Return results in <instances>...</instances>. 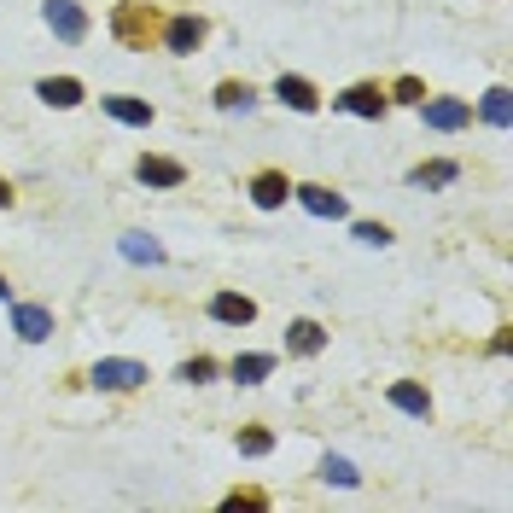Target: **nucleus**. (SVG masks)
<instances>
[{
	"label": "nucleus",
	"mask_w": 513,
	"mask_h": 513,
	"mask_svg": "<svg viewBox=\"0 0 513 513\" xmlns=\"http://www.w3.org/2000/svg\"><path fill=\"white\" fill-rule=\"evenodd\" d=\"M455 181H461V164H455V158H426V164L409 170V187H426V193H444Z\"/></svg>",
	"instance_id": "6ab92c4d"
},
{
	"label": "nucleus",
	"mask_w": 513,
	"mask_h": 513,
	"mask_svg": "<svg viewBox=\"0 0 513 513\" xmlns=\"http://www.w3.org/2000/svg\"><path fill=\"white\" fill-rule=\"evenodd\" d=\"M513 94L508 88H502V82H496V88H490V94H484L479 105H473V117H484V123H490V129H508V117H513Z\"/></svg>",
	"instance_id": "4be33fe9"
},
{
	"label": "nucleus",
	"mask_w": 513,
	"mask_h": 513,
	"mask_svg": "<svg viewBox=\"0 0 513 513\" xmlns=\"http://www.w3.org/2000/svg\"><path fill=\"white\" fill-rule=\"evenodd\" d=\"M205 41H210V18H205V12H170V18H164V30H158V47L175 53V59H193Z\"/></svg>",
	"instance_id": "7ed1b4c3"
},
{
	"label": "nucleus",
	"mask_w": 513,
	"mask_h": 513,
	"mask_svg": "<svg viewBox=\"0 0 513 513\" xmlns=\"http://www.w3.org/2000/svg\"><path fill=\"white\" fill-rule=\"evenodd\" d=\"M0 304H12V286H6V274H0Z\"/></svg>",
	"instance_id": "c85d7f7f"
},
{
	"label": "nucleus",
	"mask_w": 513,
	"mask_h": 513,
	"mask_svg": "<svg viewBox=\"0 0 513 513\" xmlns=\"http://www.w3.org/2000/svg\"><path fill=\"white\" fill-rule=\"evenodd\" d=\"M385 403L397 414H409V420H432V391L420 379H391L385 385Z\"/></svg>",
	"instance_id": "4468645a"
},
{
	"label": "nucleus",
	"mask_w": 513,
	"mask_h": 513,
	"mask_svg": "<svg viewBox=\"0 0 513 513\" xmlns=\"http://www.w3.org/2000/svg\"><path fill=\"white\" fill-rule=\"evenodd\" d=\"M269 94H274L280 105H286V111H298V117H315V111L327 105V94H321V88H315L309 76H298V70H280Z\"/></svg>",
	"instance_id": "1a4fd4ad"
},
{
	"label": "nucleus",
	"mask_w": 513,
	"mask_h": 513,
	"mask_svg": "<svg viewBox=\"0 0 513 513\" xmlns=\"http://www.w3.org/2000/svg\"><path fill=\"white\" fill-rule=\"evenodd\" d=\"M274 368H280V356H274V350H240V356H228V362H222V374L234 379V385H245V391L269 385Z\"/></svg>",
	"instance_id": "9b49d317"
},
{
	"label": "nucleus",
	"mask_w": 513,
	"mask_h": 513,
	"mask_svg": "<svg viewBox=\"0 0 513 513\" xmlns=\"http://www.w3.org/2000/svg\"><path fill=\"white\" fill-rule=\"evenodd\" d=\"M12 205H18V187H12V181L0 175V210H12Z\"/></svg>",
	"instance_id": "cd10ccee"
},
{
	"label": "nucleus",
	"mask_w": 513,
	"mask_h": 513,
	"mask_svg": "<svg viewBox=\"0 0 513 513\" xmlns=\"http://www.w3.org/2000/svg\"><path fill=\"white\" fill-rule=\"evenodd\" d=\"M321 484H339V490H356L362 484V473H356V461H344V455H321Z\"/></svg>",
	"instance_id": "5701e85b"
},
{
	"label": "nucleus",
	"mask_w": 513,
	"mask_h": 513,
	"mask_svg": "<svg viewBox=\"0 0 513 513\" xmlns=\"http://www.w3.org/2000/svg\"><path fill=\"white\" fill-rule=\"evenodd\" d=\"M175 379H181V385H216V379H222V356H210V350L181 356V362H175Z\"/></svg>",
	"instance_id": "aec40b11"
},
{
	"label": "nucleus",
	"mask_w": 513,
	"mask_h": 513,
	"mask_svg": "<svg viewBox=\"0 0 513 513\" xmlns=\"http://www.w3.org/2000/svg\"><path fill=\"white\" fill-rule=\"evenodd\" d=\"M135 181L140 187H152V193H175V187H187V164L170 158V152H140L135 158Z\"/></svg>",
	"instance_id": "6e6552de"
},
{
	"label": "nucleus",
	"mask_w": 513,
	"mask_h": 513,
	"mask_svg": "<svg viewBox=\"0 0 513 513\" xmlns=\"http://www.w3.org/2000/svg\"><path fill=\"white\" fill-rule=\"evenodd\" d=\"M333 111L339 117H362V123H379L391 117V100H385V82H350L333 94Z\"/></svg>",
	"instance_id": "423d86ee"
},
{
	"label": "nucleus",
	"mask_w": 513,
	"mask_h": 513,
	"mask_svg": "<svg viewBox=\"0 0 513 513\" xmlns=\"http://www.w3.org/2000/svg\"><path fill=\"white\" fill-rule=\"evenodd\" d=\"M100 111L111 123H123V129H152L158 123V105L140 100V94H100Z\"/></svg>",
	"instance_id": "f8f14e48"
},
{
	"label": "nucleus",
	"mask_w": 513,
	"mask_h": 513,
	"mask_svg": "<svg viewBox=\"0 0 513 513\" xmlns=\"http://www.w3.org/2000/svg\"><path fill=\"white\" fill-rule=\"evenodd\" d=\"M35 100L47 105V111H76V105H88V82L82 76H41Z\"/></svg>",
	"instance_id": "ddd939ff"
},
{
	"label": "nucleus",
	"mask_w": 513,
	"mask_h": 513,
	"mask_svg": "<svg viewBox=\"0 0 513 513\" xmlns=\"http://www.w3.org/2000/svg\"><path fill=\"white\" fill-rule=\"evenodd\" d=\"M292 199H298L315 222H344V216H350V199H344L339 187H327V181H292Z\"/></svg>",
	"instance_id": "0eeeda50"
},
{
	"label": "nucleus",
	"mask_w": 513,
	"mask_h": 513,
	"mask_svg": "<svg viewBox=\"0 0 513 513\" xmlns=\"http://www.w3.org/2000/svg\"><path fill=\"white\" fill-rule=\"evenodd\" d=\"M350 240H356V245H374V251H385V245L397 240V234H391L385 222H350Z\"/></svg>",
	"instance_id": "bb28decb"
},
{
	"label": "nucleus",
	"mask_w": 513,
	"mask_h": 513,
	"mask_svg": "<svg viewBox=\"0 0 513 513\" xmlns=\"http://www.w3.org/2000/svg\"><path fill=\"white\" fill-rule=\"evenodd\" d=\"M41 24L59 35L65 47H82L88 30H94V18H88V6H82V0H41Z\"/></svg>",
	"instance_id": "39448f33"
},
{
	"label": "nucleus",
	"mask_w": 513,
	"mask_h": 513,
	"mask_svg": "<svg viewBox=\"0 0 513 513\" xmlns=\"http://www.w3.org/2000/svg\"><path fill=\"white\" fill-rule=\"evenodd\" d=\"M234 444H240V455H245V461H263V455H274V432H269V426H257V420H251V426H240V438H234Z\"/></svg>",
	"instance_id": "b1692460"
},
{
	"label": "nucleus",
	"mask_w": 513,
	"mask_h": 513,
	"mask_svg": "<svg viewBox=\"0 0 513 513\" xmlns=\"http://www.w3.org/2000/svg\"><path fill=\"white\" fill-rule=\"evenodd\" d=\"M321 350H327V327H321L315 315H298V321H286V356L309 362V356H321Z\"/></svg>",
	"instance_id": "dca6fc26"
},
{
	"label": "nucleus",
	"mask_w": 513,
	"mask_h": 513,
	"mask_svg": "<svg viewBox=\"0 0 513 513\" xmlns=\"http://www.w3.org/2000/svg\"><path fill=\"white\" fill-rule=\"evenodd\" d=\"M385 100H391V105H409V111H414V105L426 100V82L403 70V76H391V82H385Z\"/></svg>",
	"instance_id": "393cba45"
},
{
	"label": "nucleus",
	"mask_w": 513,
	"mask_h": 513,
	"mask_svg": "<svg viewBox=\"0 0 513 513\" xmlns=\"http://www.w3.org/2000/svg\"><path fill=\"white\" fill-rule=\"evenodd\" d=\"M12 333L24 344H47L53 339V309L47 304H12Z\"/></svg>",
	"instance_id": "a211bd4d"
},
{
	"label": "nucleus",
	"mask_w": 513,
	"mask_h": 513,
	"mask_svg": "<svg viewBox=\"0 0 513 513\" xmlns=\"http://www.w3.org/2000/svg\"><path fill=\"white\" fill-rule=\"evenodd\" d=\"M117 251H123L129 263H146V269H158V263L170 257V251H164V245L152 240V234H123V240H117Z\"/></svg>",
	"instance_id": "412c9836"
},
{
	"label": "nucleus",
	"mask_w": 513,
	"mask_h": 513,
	"mask_svg": "<svg viewBox=\"0 0 513 513\" xmlns=\"http://www.w3.org/2000/svg\"><path fill=\"white\" fill-rule=\"evenodd\" d=\"M210 105H216V111H257V105H263V88L245 82V76H222V82L210 88Z\"/></svg>",
	"instance_id": "2eb2a0df"
},
{
	"label": "nucleus",
	"mask_w": 513,
	"mask_h": 513,
	"mask_svg": "<svg viewBox=\"0 0 513 513\" xmlns=\"http://www.w3.org/2000/svg\"><path fill=\"white\" fill-rule=\"evenodd\" d=\"M245 199L257 210H286V199H292V175L274 170V164H263V170L245 175Z\"/></svg>",
	"instance_id": "9d476101"
},
{
	"label": "nucleus",
	"mask_w": 513,
	"mask_h": 513,
	"mask_svg": "<svg viewBox=\"0 0 513 513\" xmlns=\"http://www.w3.org/2000/svg\"><path fill=\"white\" fill-rule=\"evenodd\" d=\"M105 30L117 47H129V53H146V47H158V30H164V12L152 6V0H117L111 12H105Z\"/></svg>",
	"instance_id": "f257e3e1"
},
{
	"label": "nucleus",
	"mask_w": 513,
	"mask_h": 513,
	"mask_svg": "<svg viewBox=\"0 0 513 513\" xmlns=\"http://www.w3.org/2000/svg\"><path fill=\"white\" fill-rule=\"evenodd\" d=\"M263 508H269V490H257V484H240V490L222 496V513H263Z\"/></svg>",
	"instance_id": "a878e982"
},
{
	"label": "nucleus",
	"mask_w": 513,
	"mask_h": 513,
	"mask_svg": "<svg viewBox=\"0 0 513 513\" xmlns=\"http://www.w3.org/2000/svg\"><path fill=\"white\" fill-rule=\"evenodd\" d=\"M205 315L222 321V327H251L257 321V298H245V292H210Z\"/></svg>",
	"instance_id": "f3484780"
},
{
	"label": "nucleus",
	"mask_w": 513,
	"mask_h": 513,
	"mask_svg": "<svg viewBox=\"0 0 513 513\" xmlns=\"http://www.w3.org/2000/svg\"><path fill=\"white\" fill-rule=\"evenodd\" d=\"M146 379H152V368L135 362V356H100V362L88 368V385H94L100 397H129V391H140Z\"/></svg>",
	"instance_id": "f03ea898"
},
{
	"label": "nucleus",
	"mask_w": 513,
	"mask_h": 513,
	"mask_svg": "<svg viewBox=\"0 0 513 513\" xmlns=\"http://www.w3.org/2000/svg\"><path fill=\"white\" fill-rule=\"evenodd\" d=\"M414 111H420V123H426L432 135H461V129H473V100H455V94H426Z\"/></svg>",
	"instance_id": "20e7f679"
}]
</instances>
